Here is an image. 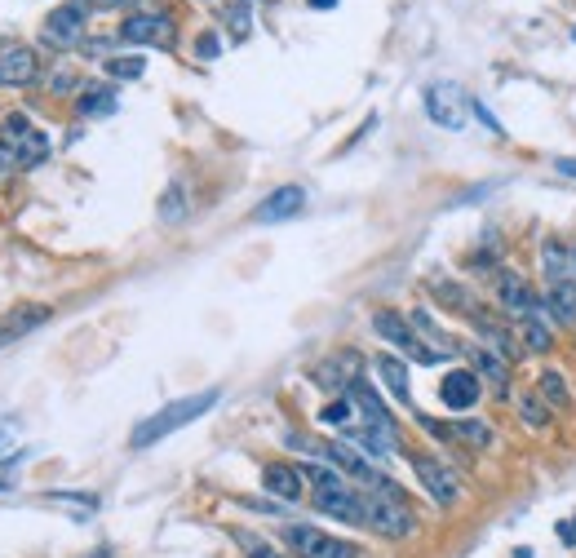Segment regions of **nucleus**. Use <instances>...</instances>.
Listing matches in <instances>:
<instances>
[{
	"label": "nucleus",
	"instance_id": "obj_1",
	"mask_svg": "<svg viewBox=\"0 0 576 558\" xmlns=\"http://www.w3.org/2000/svg\"><path fill=\"white\" fill-rule=\"evenodd\" d=\"M218 403V390H200V395H187V399H173V403H164L160 412H151V417H142L138 426H133L129 434V448H151V443H160V439H169L173 430H182V426H191V421H200L204 412Z\"/></svg>",
	"mask_w": 576,
	"mask_h": 558
},
{
	"label": "nucleus",
	"instance_id": "obj_2",
	"mask_svg": "<svg viewBox=\"0 0 576 558\" xmlns=\"http://www.w3.org/2000/svg\"><path fill=\"white\" fill-rule=\"evenodd\" d=\"M364 527L386 541H408L417 532V514L408 501L399 496H382V492H364Z\"/></svg>",
	"mask_w": 576,
	"mask_h": 558
},
{
	"label": "nucleus",
	"instance_id": "obj_3",
	"mask_svg": "<svg viewBox=\"0 0 576 558\" xmlns=\"http://www.w3.org/2000/svg\"><path fill=\"white\" fill-rule=\"evenodd\" d=\"M0 142L14 151L18 169H40V164L54 155V142H49V133H40L27 116H9L5 124H0Z\"/></svg>",
	"mask_w": 576,
	"mask_h": 558
},
{
	"label": "nucleus",
	"instance_id": "obj_4",
	"mask_svg": "<svg viewBox=\"0 0 576 558\" xmlns=\"http://www.w3.org/2000/svg\"><path fill=\"white\" fill-rule=\"evenodd\" d=\"M373 333L382 337V341H390V346H399L408 359H417V364H439V359H444V350H430V341H421L417 328L408 324L399 310H377V315H373Z\"/></svg>",
	"mask_w": 576,
	"mask_h": 558
},
{
	"label": "nucleus",
	"instance_id": "obj_5",
	"mask_svg": "<svg viewBox=\"0 0 576 558\" xmlns=\"http://www.w3.org/2000/svg\"><path fill=\"white\" fill-rule=\"evenodd\" d=\"M408 461H413V474H417V483L426 488V496L435 505H457L461 501V479H457V470H452L448 461H439V457H430V452H408Z\"/></svg>",
	"mask_w": 576,
	"mask_h": 558
},
{
	"label": "nucleus",
	"instance_id": "obj_6",
	"mask_svg": "<svg viewBox=\"0 0 576 558\" xmlns=\"http://www.w3.org/2000/svg\"><path fill=\"white\" fill-rule=\"evenodd\" d=\"M284 541L293 545L297 558H364L355 541H342V536H328L320 527H302V523L284 527Z\"/></svg>",
	"mask_w": 576,
	"mask_h": 558
},
{
	"label": "nucleus",
	"instance_id": "obj_7",
	"mask_svg": "<svg viewBox=\"0 0 576 558\" xmlns=\"http://www.w3.org/2000/svg\"><path fill=\"white\" fill-rule=\"evenodd\" d=\"M85 14H89V0H71V5H58L54 14L45 18L40 36H45L49 49H76L85 40Z\"/></svg>",
	"mask_w": 576,
	"mask_h": 558
},
{
	"label": "nucleus",
	"instance_id": "obj_8",
	"mask_svg": "<svg viewBox=\"0 0 576 558\" xmlns=\"http://www.w3.org/2000/svg\"><path fill=\"white\" fill-rule=\"evenodd\" d=\"M497 297H501V306H506V315H514V319H550L545 315V297H537L528 279L506 271V266L497 271Z\"/></svg>",
	"mask_w": 576,
	"mask_h": 558
},
{
	"label": "nucleus",
	"instance_id": "obj_9",
	"mask_svg": "<svg viewBox=\"0 0 576 558\" xmlns=\"http://www.w3.org/2000/svg\"><path fill=\"white\" fill-rule=\"evenodd\" d=\"M426 116L439 124V129H466V116H470V98L461 93L457 85H430L426 89Z\"/></svg>",
	"mask_w": 576,
	"mask_h": 558
},
{
	"label": "nucleus",
	"instance_id": "obj_10",
	"mask_svg": "<svg viewBox=\"0 0 576 558\" xmlns=\"http://www.w3.org/2000/svg\"><path fill=\"white\" fill-rule=\"evenodd\" d=\"M120 40H125V45H173V18L156 14V9L129 14L125 23H120Z\"/></svg>",
	"mask_w": 576,
	"mask_h": 558
},
{
	"label": "nucleus",
	"instance_id": "obj_11",
	"mask_svg": "<svg viewBox=\"0 0 576 558\" xmlns=\"http://www.w3.org/2000/svg\"><path fill=\"white\" fill-rule=\"evenodd\" d=\"M483 395V381L475 368H452L444 381H439V399H444V408L452 412H470Z\"/></svg>",
	"mask_w": 576,
	"mask_h": 558
},
{
	"label": "nucleus",
	"instance_id": "obj_12",
	"mask_svg": "<svg viewBox=\"0 0 576 558\" xmlns=\"http://www.w3.org/2000/svg\"><path fill=\"white\" fill-rule=\"evenodd\" d=\"M49 315H54V310H49L45 302H27V306L9 310V315L0 319V350L14 346V341H23V337H32L36 328H45Z\"/></svg>",
	"mask_w": 576,
	"mask_h": 558
},
{
	"label": "nucleus",
	"instance_id": "obj_13",
	"mask_svg": "<svg viewBox=\"0 0 576 558\" xmlns=\"http://www.w3.org/2000/svg\"><path fill=\"white\" fill-rule=\"evenodd\" d=\"M306 209V191L302 186H275L271 195H266L262 204L253 209V222H262V226H271V222H288V217H297Z\"/></svg>",
	"mask_w": 576,
	"mask_h": 558
},
{
	"label": "nucleus",
	"instance_id": "obj_14",
	"mask_svg": "<svg viewBox=\"0 0 576 558\" xmlns=\"http://www.w3.org/2000/svg\"><path fill=\"white\" fill-rule=\"evenodd\" d=\"M315 510L328 514V519H337V523L364 527V492H355V488H328V492H315Z\"/></svg>",
	"mask_w": 576,
	"mask_h": 558
},
{
	"label": "nucleus",
	"instance_id": "obj_15",
	"mask_svg": "<svg viewBox=\"0 0 576 558\" xmlns=\"http://www.w3.org/2000/svg\"><path fill=\"white\" fill-rule=\"evenodd\" d=\"M40 76V62L27 45L0 49V89H27Z\"/></svg>",
	"mask_w": 576,
	"mask_h": 558
},
{
	"label": "nucleus",
	"instance_id": "obj_16",
	"mask_svg": "<svg viewBox=\"0 0 576 558\" xmlns=\"http://www.w3.org/2000/svg\"><path fill=\"white\" fill-rule=\"evenodd\" d=\"M421 426H426V430H435L439 439H452V443H461V448H470V452H483V448H492V426H488V421L461 417V421H452V426H435V421H430V417H421Z\"/></svg>",
	"mask_w": 576,
	"mask_h": 558
},
{
	"label": "nucleus",
	"instance_id": "obj_17",
	"mask_svg": "<svg viewBox=\"0 0 576 558\" xmlns=\"http://www.w3.org/2000/svg\"><path fill=\"white\" fill-rule=\"evenodd\" d=\"M470 364H475L479 381H488V390L497 399H510V359H501L488 346H470Z\"/></svg>",
	"mask_w": 576,
	"mask_h": 558
},
{
	"label": "nucleus",
	"instance_id": "obj_18",
	"mask_svg": "<svg viewBox=\"0 0 576 558\" xmlns=\"http://www.w3.org/2000/svg\"><path fill=\"white\" fill-rule=\"evenodd\" d=\"M470 324H475V333H479V341L488 350H497L501 359H519L523 350H519V333H514L510 324H501V319H492L488 310H479L475 319H470Z\"/></svg>",
	"mask_w": 576,
	"mask_h": 558
},
{
	"label": "nucleus",
	"instance_id": "obj_19",
	"mask_svg": "<svg viewBox=\"0 0 576 558\" xmlns=\"http://www.w3.org/2000/svg\"><path fill=\"white\" fill-rule=\"evenodd\" d=\"M262 488L271 492V496H280V501H302V488H306V479H302V465H288V461H271L262 470Z\"/></svg>",
	"mask_w": 576,
	"mask_h": 558
},
{
	"label": "nucleus",
	"instance_id": "obj_20",
	"mask_svg": "<svg viewBox=\"0 0 576 558\" xmlns=\"http://www.w3.org/2000/svg\"><path fill=\"white\" fill-rule=\"evenodd\" d=\"M346 399H351L355 408L364 412V421H368V426H386V430H395V417H390V408H386L382 395H377V390L368 386L364 377L351 381V390H346Z\"/></svg>",
	"mask_w": 576,
	"mask_h": 558
},
{
	"label": "nucleus",
	"instance_id": "obj_21",
	"mask_svg": "<svg viewBox=\"0 0 576 558\" xmlns=\"http://www.w3.org/2000/svg\"><path fill=\"white\" fill-rule=\"evenodd\" d=\"M430 293H435L448 310H457V315H466V319L479 315V297L470 293L466 284H457V279H430Z\"/></svg>",
	"mask_w": 576,
	"mask_h": 558
},
{
	"label": "nucleus",
	"instance_id": "obj_22",
	"mask_svg": "<svg viewBox=\"0 0 576 558\" xmlns=\"http://www.w3.org/2000/svg\"><path fill=\"white\" fill-rule=\"evenodd\" d=\"M373 368H377V377H382V386H386L399 403H413V386H408V368H404V359H395V355H377V359H373Z\"/></svg>",
	"mask_w": 576,
	"mask_h": 558
},
{
	"label": "nucleus",
	"instance_id": "obj_23",
	"mask_svg": "<svg viewBox=\"0 0 576 558\" xmlns=\"http://www.w3.org/2000/svg\"><path fill=\"white\" fill-rule=\"evenodd\" d=\"M116 107H120V93L111 89V85H85V89L76 93V111L85 120L89 116H111Z\"/></svg>",
	"mask_w": 576,
	"mask_h": 558
},
{
	"label": "nucleus",
	"instance_id": "obj_24",
	"mask_svg": "<svg viewBox=\"0 0 576 558\" xmlns=\"http://www.w3.org/2000/svg\"><path fill=\"white\" fill-rule=\"evenodd\" d=\"M545 315H550L554 324H572V319H576V279H559V284H550Z\"/></svg>",
	"mask_w": 576,
	"mask_h": 558
},
{
	"label": "nucleus",
	"instance_id": "obj_25",
	"mask_svg": "<svg viewBox=\"0 0 576 558\" xmlns=\"http://www.w3.org/2000/svg\"><path fill=\"white\" fill-rule=\"evenodd\" d=\"M541 271L550 284H559V279H572V244L563 240H545L541 244Z\"/></svg>",
	"mask_w": 576,
	"mask_h": 558
},
{
	"label": "nucleus",
	"instance_id": "obj_26",
	"mask_svg": "<svg viewBox=\"0 0 576 558\" xmlns=\"http://www.w3.org/2000/svg\"><path fill=\"white\" fill-rule=\"evenodd\" d=\"M346 434H351V439H355L359 448L368 452V457H390V452L399 448L395 430H386V426H359V430L351 426V430H346Z\"/></svg>",
	"mask_w": 576,
	"mask_h": 558
},
{
	"label": "nucleus",
	"instance_id": "obj_27",
	"mask_svg": "<svg viewBox=\"0 0 576 558\" xmlns=\"http://www.w3.org/2000/svg\"><path fill=\"white\" fill-rule=\"evenodd\" d=\"M537 395L550 403V408H559V412H572V390H568V377L563 372H554V368H545L541 377H537Z\"/></svg>",
	"mask_w": 576,
	"mask_h": 558
},
{
	"label": "nucleus",
	"instance_id": "obj_28",
	"mask_svg": "<svg viewBox=\"0 0 576 558\" xmlns=\"http://www.w3.org/2000/svg\"><path fill=\"white\" fill-rule=\"evenodd\" d=\"M519 346L528 355H545L554 346V333H550V319H519Z\"/></svg>",
	"mask_w": 576,
	"mask_h": 558
},
{
	"label": "nucleus",
	"instance_id": "obj_29",
	"mask_svg": "<svg viewBox=\"0 0 576 558\" xmlns=\"http://www.w3.org/2000/svg\"><path fill=\"white\" fill-rule=\"evenodd\" d=\"M408 324H413L417 333L430 341V346H439V350H444V355H452V350H457V346H452V337H448L444 328L435 324V315H430V310H413V315H408Z\"/></svg>",
	"mask_w": 576,
	"mask_h": 558
},
{
	"label": "nucleus",
	"instance_id": "obj_30",
	"mask_svg": "<svg viewBox=\"0 0 576 558\" xmlns=\"http://www.w3.org/2000/svg\"><path fill=\"white\" fill-rule=\"evenodd\" d=\"M191 213V204H187V186L182 182H169V191L160 195V222H182V217Z\"/></svg>",
	"mask_w": 576,
	"mask_h": 558
},
{
	"label": "nucleus",
	"instance_id": "obj_31",
	"mask_svg": "<svg viewBox=\"0 0 576 558\" xmlns=\"http://www.w3.org/2000/svg\"><path fill=\"white\" fill-rule=\"evenodd\" d=\"M519 417L528 421L532 430H545V426L554 421V408H550V403H545L541 395H519Z\"/></svg>",
	"mask_w": 576,
	"mask_h": 558
},
{
	"label": "nucleus",
	"instance_id": "obj_32",
	"mask_svg": "<svg viewBox=\"0 0 576 558\" xmlns=\"http://www.w3.org/2000/svg\"><path fill=\"white\" fill-rule=\"evenodd\" d=\"M102 67H107V76H116V80H138L142 71H147V62L138 54H116V58L102 62Z\"/></svg>",
	"mask_w": 576,
	"mask_h": 558
},
{
	"label": "nucleus",
	"instance_id": "obj_33",
	"mask_svg": "<svg viewBox=\"0 0 576 558\" xmlns=\"http://www.w3.org/2000/svg\"><path fill=\"white\" fill-rule=\"evenodd\" d=\"M351 417H355L351 399H333V403H324V408H320V421H324V426H333V430H351Z\"/></svg>",
	"mask_w": 576,
	"mask_h": 558
},
{
	"label": "nucleus",
	"instance_id": "obj_34",
	"mask_svg": "<svg viewBox=\"0 0 576 558\" xmlns=\"http://www.w3.org/2000/svg\"><path fill=\"white\" fill-rule=\"evenodd\" d=\"M302 479L315 483V492H328V488H346L342 470H328V465H302Z\"/></svg>",
	"mask_w": 576,
	"mask_h": 558
},
{
	"label": "nucleus",
	"instance_id": "obj_35",
	"mask_svg": "<svg viewBox=\"0 0 576 558\" xmlns=\"http://www.w3.org/2000/svg\"><path fill=\"white\" fill-rule=\"evenodd\" d=\"M226 23H231L235 36H249V0H235V5L226 9Z\"/></svg>",
	"mask_w": 576,
	"mask_h": 558
},
{
	"label": "nucleus",
	"instance_id": "obj_36",
	"mask_svg": "<svg viewBox=\"0 0 576 558\" xmlns=\"http://www.w3.org/2000/svg\"><path fill=\"white\" fill-rule=\"evenodd\" d=\"M18 461H23V452H14V457H0V492L14 483V470H18Z\"/></svg>",
	"mask_w": 576,
	"mask_h": 558
},
{
	"label": "nucleus",
	"instance_id": "obj_37",
	"mask_svg": "<svg viewBox=\"0 0 576 558\" xmlns=\"http://www.w3.org/2000/svg\"><path fill=\"white\" fill-rule=\"evenodd\" d=\"M14 169H18L14 151H9V147H5V142H0V182H9V178H14Z\"/></svg>",
	"mask_w": 576,
	"mask_h": 558
},
{
	"label": "nucleus",
	"instance_id": "obj_38",
	"mask_svg": "<svg viewBox=\"0 0 576 558\" xmlns=\"http://www.w3.org/2000/svg\"><path fill=\"white\" fill-rule=\"evenodd\" d=\"M218 36H200V40H195V54H200V58H218Z\"/></svg>",
	"mask_w": 576,
	"mask_h": 558
},
{
	"label": "nucleus",
	"instance_id": "obj_39",
	"mask_svg": "<svg viewBox=\"0 0 576 558\" xmlns=\"http://www.w3.org/2000/svg\"><path fill=\"white\" fill-rule=\"evenodd\" d=\"M554 532H559L563 545H576V514H572V519H563L559 527H554Z\"/></svg>",
	"mask_w": 576,
	"mask_h": 558
},
{
	"label": "nucleus",
	"instance_id": "obj_40",
	"mask_svg": "<svg viewBox=\"0 0 576 558\" xmlns=\"http://www.w3.org/2000/svg\"><path fill=\"white\" fill-rule=\"evenodd\" d=\"M554 169H559L563 178H576V160H572V155H559V160H554Z\"/></svg>",
	"mask_w": 576,
	"mask_h": 558
},
{
	"label": "nucleus",
	"instance_id": "obj_41",
	"mask_svg": "<svg viewBox=\"0 0 576 558\" xmlns=\"http://www.w3.org/2000/svg\"><path fill=\"white\" fill-rule=\"evenodd\" d=\"M71 89V71H58L54 76V93H67Z\"/></svg>",
	"mask_w": 576,
	"mask_h": 558
},
{
	"label": "nucleus",
	"instance_id": "obj_42",
	"mask_svg": "<svg viewBox=\"0 0 576 558\" xmlns=\"http://www.w3.org/2000/svg\"><path fill=\"white\" fill-rule=\"evenodd\" d=\"M94 9H120V5H133V0H89Z\"/></svg>",
	"mask_w": 576,
	"mask_h": 558
},
{
	"label": "nucleus",
	"instance_id": "obj_43",
	"mask_svg": "<svg viewBox=\"0 0 576 558\" xmlns=\"http://www.w3.org/2000/svg\"><path fill=\"white\" fill-rule=\"evenodd\" d=\"M249 558H284V554H275V550H266V545H253Z\"/></svg>",
	"mask_w": 576,
	"mask_h": 558
},
{
	"label": "nucleus",
	"instance_id": "obj_44",
	"mask_svg": "<svg viewBox=\"0 0 576 558\" xmlns=\"http://www.w3.org/2000/svg\"><path fill=\"white\" fill-rule=\"evenodd\" d=\"M306 5H311V9H333L337 0H306Z\"/></svg>",
	"mask_w": 576,
	"mask_h": 558
},
{
	"label": "nucleus",
	"instance_id": "obj_45",
	"mask_svg": "<svg viewBox=\"0 0 576 558\" xmlns=\"http://www.w3.org/2000/svg\"><path fill=\"white\" fill-rule=\"evenodd\" d=\"M572 279H576V244H572Z\"/></svg>",
	"mask_w": 576,
	"mask_h": 558
},
{
	"label": "nucleus",
	"instance_id": "obj_46",
	"mask_svg": "<svg viewBox=\"0 0 576 558\" xmlns=\"http://www.w3.org/2000/svg\"><path fill=\"white\" fill-rule=\"evenodd\" d=\"M85 558H107V550H94V554H85Z\"/></svg>",
	"mask_w": 576,
	"mask_h": 558
},
{
	"label": "nucleus",
	"instance_id": "obj_47",
	"mask_svg": "<svg viewBox=\"0 0 576 558\" xmlns=\"http://www.w3.org/2000/svg\"><path fill=\"white\" fill-rule=\"evenodd\" d=\"M572 40H576V31H572Z\"/></svg>",
	"mask_w": 576,
	"mask_h": 558
}]
</instances>
